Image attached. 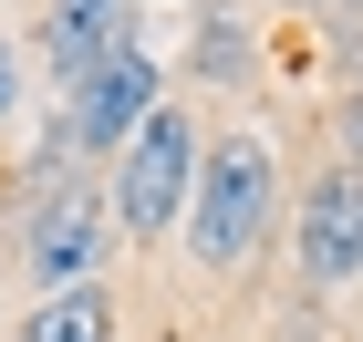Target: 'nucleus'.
Returning a JSON list of instances; mask_svg holds the SVG:
<instances>
[{"label": "nucleus", "mask_w": 363, "mask_h": 342, "mask_svg": "<svg viewBox=\"0 0 363 342\" xmlns=\"http://www.w3.org/2000/svg\"><path fill=\"white\" fill-rule=\"evenodd\" d=\"M291 259H301L311 290H353V280H363V166H322V176L301 187Z\"/></svg>", "instance_id": "20e7f679"}, {"label": "nucleus", "mask_w": 363, "mask_h": 342, "mask_svg": "<svg viewBox=\"0 0 363 342\" xmlns=\"http://www.w3.org/2000/svg\"><path fill=\"white\" fill-rule=\"evenodd\" d=\"M280 218V156L270 135H218L208 156H197V187H187V259L197 270H239V259H259V239H270Z\"/></svg>", "instance_id": "f257e3e1"}, {"label": "nucleus", "mask_w": 363, "mask_h": 342, "mask_svg": "<svg viewBox=\"0 0 363 342\" xmlns=\"http://www.w3.org/2000/svg\"><path fill=\"white\" fill-rule=\"evenodd\" d=\"M333 11H353V21H363V0H333Z\"/></svg>", "instance_id": "9d476101"}, {"label": "nucleus", "mask_w": 363, "mask_h": 342, "mask_svg": "<svg viewBox=\"0 0 363 342\" xmlns=\"http://www.w3.org/2000/svg\"><path fill=\"white\" fill-rule=\"evenodd\" d=\"M11 114H21V52L0 42V125H11Z\"/></svg>", "instance_id": "6e6552de"}, {"label": "nucleus", "mask_w": 363, "mask_h": 342, "mask_svg": "<svg viewBox=\"0 0 363 342\" xmlns=\"http://www.w3.org/2000/svg\"><path fill=\"white\" fill-rule=\"evenodd\" d=\"M342 166H363V84H353V104H342Z\"/></svg>", "instance_id": "1a4fd4ad"}, {"label": "nucleus", "mask_w": 363, "mask_h": 342, "mask_svg": "<svg viewBox=\"0 0 363 342\" xmlns=\"http://www.w3.org/2000/svg\"><path fill=\"white\" fill-rule=\"evenodd\" d=\"M104 249H114V198L104 187H52V198L31 207V228H21V270H31V290L52 301V290H94L104 280Z\"/></svg>", "instance_id": "7ed1b4c3"}, {"label": "nucleus", "mask_w": 363, "mask_h": 342, "mask_svg": "<svg viewBox=\"0 0 363 342\" xmlns=\"http://www.w3.org/2000/svg\"><path fill=\"white\" fill-rule=\"evenodd\" d=\"M135 52V0H52L42 11V62H52V84H94L104 62Z\"/></svg>", "instance_id": "423d86ee"}, {"label": "nucleus", "mask_w": 363, "mask_h": 342, "mask_svg": "<svg viewBox=\"0 0 363 342\" xmlns=\"http://www.w3.org/2000/svg\"><path fill=\"white\" fill-rule=\"evenodd\" d=\"M167 104V84H156V62L145 52H125V62H104L94 84H73L62 93V145L73 156H125L135 145V125Z\"/></svg>", "instance_id": "39448f33"}, {"label": "nucleus", "mask_w": 363, "mask_h": 342, "mask_svg": "<svg viewBox=\"0 0 363 342\" xmlns=\"http://www.w3.org/2000/svg\"><path fill=\"white\" fill-rule=\"evenodd\" d=\"M21 342H114V301H104V280H94V290H52V301H31Z\"/></svg>", "instance_id": "0eeeda50"}, {"label": "nucleus", "mask_w": 363, "mask_h": 342, "mask_svg": "<svg viewBox=\"0 0 363 342\" xmlns=\"http://www.w3.org/2000/svg\"><path fill=\"white\" fill-rule=\"evenodd\" d=\"M197 156H208V145H197V114L187 104H156L135 125V145H125V156H114V228H125V239H167L177 218H187V187H197Z\"/></svg>", "instance_id": "f03ea898"}]
</instances>
